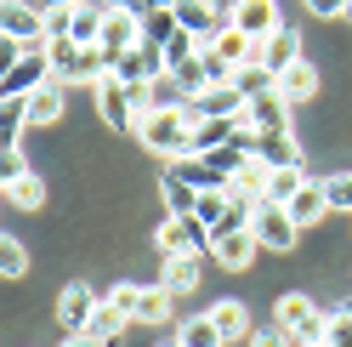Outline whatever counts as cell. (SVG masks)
<instances>
[{
	"label": "cell",
	"instance_id": "cell-27",
	"mask_svg": "<svg viewBox=\"0 0 352 347\" xmlns=\"http://www.w3.org/2000/svg\"><path fill=\"white\" fill-rule=\"evenodd\" d=\"M176 34H182L176 12H165V6H148V12H142V40H148V46H170Z\"/></svg>",
	"mask_w": 352,
	"mask_h": 347
},
{
	"label": "cell",
	"instance_id": "cell-23",
	"mask_svg": "<svg viewBox=\"0 0 352 347\" xmlns=\"http://www.w3.org/2000/svg\"><path fill=\"white\" fill-rule=\"evenodd\" d=\"M239 137H245L239 120H205V125H193V148H188V154H216V148H228Z\"/></svg>",
	"mask_w": 352,
	"mask_h": 347
},
{
	"label": "cell",
	"instance_id": "cell-44",
	"mask_svg": "<svg viewBox=\"0 0 352 347\" xmlns=\"http://www.w3.org/2000/svg\"><path fill=\"white\" fill-rule=\"evenodd\" d=\"M313 347H329V341H313Z\"/></svg>",
	"mask_w": 352,
	"mask_h": 347
},
{
	"label": "cell",
	"instance_id": "cell-22",
	"mask_svg": "<svg viewBox=\"0 0 352 347\" xmlns=\"http://www.w3.org/2000/svg\"><path fill=\"white\" fill-rule=\"evenodd\" d=\"M210 52H216V57H222V63H228V69H245V63H256V40H250L245 29H239V23H228L222 34H216V40H210Z\"/></svg>",
	"mask_w": 352,
	"mask_h": 347
},
{
	"label": "cell",
	"instance_id": "cell-7",
	"mask_svg": "<svg viewBox=\"0 0 352 347\" xmlns=\"http://www.w3.org/2000/svg\"><path fill=\"white\" fill-rule=\"evenodd\" d=\"M97 114L108 120V132H120V137H137L142 132V114H137V97L125 92V85L108 74L102 85H97Z\"/></svg>",
	"mask_w": 352,
	"mask_h": 347
},
{
	"label": "cell",
	"instance_id": "cell-2",
	"mask_svg": "<svg viewBox=\"0 0 352 347\" xmlns=\"http://www.w3.org/2000/svg\"><path fill=\"white\" fill-rule=\"evenodd\" d=\"M137 143L148 148V154H160V160L170 165V160H182L188 148H193V125H188L182 114H153V108H148V114H142Z\"/></svg>",
	"mask_w": 352,
	"mask_h": 347
},
{
	"label": "cell",
	"instance_id": "cell-12",
	"mask_svg": "<svg viewBox=\"0 0 352 347\" xmlns=\"http://www.w3.org/2000/svg\"><path fill=\"white\" fill-rule=\"evenodd\" d=\"M307 52H301V34H296V23H284L278 34H267V40H256V63H261V69H267L273 80L284 74V69H290V63H301Z\"/></svg>",
	"mask_w": 352,
	"mask_h": 347
},
{
	"label": "cell",
	"instance_id": "cell-38",
	"mask_svg": "<svg viewBox=\"0 0 352 347\" xmlns=\"http://www.w3.org/2000/svg\"><path fill=\"white\" fill-rule=\"evenodd\" d=\"M313 17H346V0H301Z\"/></svg>",
	"mask_w": 352,
	"mask_h": 347
},
{
	"label": "cell",
	"instance_id": "cell-13",
	"mask_svg": "<svg viewBox=\"0 0 352 347\" xmlns=\"http://www.w3.org/2000/svg\"><path fill=\"white\" fill-rule=\"evenodd\" d=\"M245 148H250L261 165H273V171L301 165V143H296V132H250V137H245Z\"/></svg>",
	"mask_w": 352,
	"mask_h": 347
},
{
	"label": "cell",
	"instance_id": "cell-40",
	"mask_svg": "<svg viewBox=\"0 0 352 347\" xmlns=\"http://www.w3.org/2000/svg\"><path fill=\"white\" fill-rule=\"evenodd\" d=\"M63 347H108V341L91 336V330H80V336H63Z\"/></svg>",
	"mask_w": 352,
	"mask_h": 347
},
{
	"label": "cell",
	"instance_id": "cell-3",
	"mask_svg": "<svg viewBox=\"0 0 352 347\" xmlns=\"http://www.w3.org/2000/svg\"><path fill=\"white\" fill-rule=\"evenodd\" d=\"M0 34H6L12 46H23V52L52 46V34H46V12L29 6V0H0Z\"/></svg>",
	"mask_w": 352,
	"mask_h": 347
},
{
	"label": "cell",
	"instance_id": "cell-33",
	"mask_svg": "<svg viewBox=\"0 0 352 347\" xmlns=\"http://www.w3.org/2000/svg\"><path fill=\"white\" fill-rule=\"evenodd\" d=\"M69 40H80V46H102V12L80 6V12H74V34H69Z\"/></svg>",
	"mask_w": 352,
	"mask_h": 347
},
{
	"label": "cell",
	"instance_id": "cell-31",
	"mask_svg": "<svg viewBox=\"0 0 352 347\" xmlns=\"http://www.w3.org/2000/svg\"><path fill=\"white\" fill-rule=\"evenodd\" d=\"M233 85H239V92H245V103H250V97H261V92H273L278 80L261 69V63H245V69H233Z\"/></svg>",
	"mask_w": 352,
	"mask_h": 347
},
{
	"label": "cell",
	"instance_id": "cell-21",
	"mask_svg": "<svg viewBox=\"0 0 352 347\" xmlns=\"http://www.w3.org/2000/svg\"><path fill=\"white\" fill-rule=\"evenodd\" d=\"M23 103H29V125H57L63 108H69V85L52 80V85H40L34 97H23Z\"/></svg>",
	"mask_w": 352,
	"mask_h": 347
},
{
	"label": "cell",
	"instance_id": "cell-9",
	"mask_svg": "<svg viewBox=\"0 0 352 347\" xmlns=\"http://www.w3.org/2000/svg\"><path fill=\"white\" fill-rule=\"evenodd\" d=\"M57 74H52V52L46 46H34V52H23L6 69V97H34L40 85H52Z\"/></svg>",
	"mask_w": 352,
	"mask_h": 347
},
{
	"label": "cell",
	"instance_id": "cell-42",
	"mask_svg": "<svg viewBox=\"0 0 352 347\" xmlns=\"http://www.w3.org/2000/svg\"><path fill=\"white\" fill-rule=\"evenodd\" d=\"M210 6H216V17H228V23H233V12L245 6V0H210Z\"/></svg>",
	"mask_w": 352,
	"mask_h": 347
},
{
	"label": "cell",
	"instance_id": "cell-8",
	"mask_svg": "<svg viewBox=\"0 0 352 347\" xmlns=\"http://www.w3.org/2000/svg\"><path fill=\"white\" fill-rule=\"evenodd\" d=\"M102 308V296L85 285V279H74V285H63L57 296V324H63V336H80V330H91V319Z\"/></svg>",
	"mask_w": 352,
	"mask_h": 347
},
{
	"label": "cell",
	"instance_id": "cell-35",
	"mask_svg": "<svg viewBox=\"0 0 352 347\" xmlns=\"http://www.w3.org/2000/svg\"><path fill=\"white\" fill-rule=\"evenodd\" d=\"M324 193H329V205H336V211H346V216H352V171L329 177V182H324Z\"/></svg>",
	"mask_w": 352,
	"mask_h": 347
},
{
	"label": "cell",
	"instance_id": "cell-19",
	"mask_svg": "<svg viewBox=\"0 0 352 347\" xmlns=\"http://www.w3.org/2000/svg\"><path fill=\"white\" fill-rule=\"evenodd\" d=\"M165 171H170V177H182L188 188H199V193H210V188H228V177H222V171H216L205 154H182V160H170Z\"/></svg>",
	"mask_w": 352,
	"mask_h": 347
},
{
	"label": "cell",
	"instance_id": "cell-34",
	"mask_svg": "<svg viewBox=\"0 0 352 347\" xmlns=\"http://www.w3.org/2000/svg\"><path fill=\"white\" fill-rule=\"evenodd\" d=\"M329 347H352V302H341V308H329Z\"/></svg>",
	"mask_w": 352,
	"mask_h": 347
},
{
	"label": "cell",
	"instance_id": "cell-26",
	"mask_svg": "<svg viewBox=\"0 0 352 347\" xmlns=\"http://www.w3.org/2000/svg\"><path fill=\"white\" fill-rule=\"evenodd\" d=\"M176 341H182V347H228L210 313H193V319H182V324H176Z\"/></svg>",
	"mask_w": 352,
	"mask_h": 347
},
{
	"label": "cell",
	"instance_id": "cell-41",
	"mask_svg": "<svg viewBox=\"0 0 352 347\" xmlns=\"http://www.w3.org/2000/svg\"><path fill=\"white\" fill-rule=\"evenodd\" d=\"M40 12H69V6H85V0H34Z\"/></svg>",
	"mask_w": 352,
	"mask_h": 347
},
{
	"label": "cell",
	"instance_id": "cell-6",
	"mask_svg": "<svg viewBox=\"0 0 352 347\" xmlns=\"http://www.w3.org/2000/svg\"><path fill=\"white\" fill-rule=\"evenodd\" d=\"M160 74H170V63H165V46H148V40H142L137 52H125V57L114 63V80L125 85V92H148V85L160 80Z\"/></svg>",
	"mask_w": 352,
	"mask_h": 347
},
{
	"label": "cell",
	"instance_id": "cell-14",
	"mask_svg": "<svg viewBox=\"0 0 352 347\" xmlns=\"http://www.w3.org/2000/svg\"><path fill=\"white\" fill-rule=\"evenodd\" d=\"M256 251H261V245H256L250 228H228V233H216V251H210V256H216V268L245 273V268L256 262Z\"/></svg>",
	"mask_w": 352,
	"mask_h": 347
},
{
	"label": "cell",
	"instance_id": "cell-16",
	"mask_svg": "<svg viewBox=\"0 0 352 347\" xmlns=\"http://www.w3.org/2000/svg\"><path fill=\"white\" fill-rule=\"evenodd\" d=\"M233 23L245 29L250 40H267V34L284 29V17H278V0H245V6L233 12Z\"/></svg>",
	"mask_w": 352,
	"mask_h": 347
},
{
	"label": "cell",
	"instance_id": "cell-4",
	"mask_svg": "<svg viewBox=\"0 0 352 347\" xmlns=\"http://www.w3.org/2000/svg\"><path fill=\"white\" fill-rule=\"evenodd\" d=\"M153 245H160V256H210L216 233H205L193 216H165V222L153 228Z\"/></svg>",
	"mask_w": 352,
	"mask_h": 347
},
{
	"label": "cell",
	"instance_id": "cell-20",
	"mask_svg": "<svg viewBox=\"0 0 352 347\" xmlns=\"http://www.w3.org/2000/svg\"><path fill=\"white\" fill-rule=\"evenodd\" d=\"M278 97L290 103V108H296V103H313V97H318V69H313L307 57H301V63H290V69L278 74Z\"/></svg>",
	"mask_w": 352,
	"mask_h": 347
},
{
	"label": "cell",
	"instance_id": "cell-29",
	"mask_svg": "<svg viewBox=\"0 0 352 347\" xmlns=\"http://www.w3.org/2000/svg\"><path fill=\"white\" fill-rule=\"evenodd\" d=\"M301 188H307V171H301V165H284V171H273V177H267V200L290 205Z\"/></svg>",
	"mask_w": 352,
	"mask_h": 347
},
{
	"label": "cell",
	"instance_id": "cell-30",
	"mask_svg": "<svg viewBox=\"0 0 352 347\" xmlns=\"http://www.w3.org/2000/svg\"><path fill=\"white\" fill-rule=\"evenodd\" d=\"M0 273H6V279H23V273H29V245L17 240V233L0 240Z\"/></svg>",
	"mask_w": 352,
	"mask_h": 347
},
{
	"label": "cell",
	"instance_id": "cell-32",
	"mask_svg": "<svg viewBox=\"0 0 352 347\" xmlns=\"http://www.w3.org/2000/svg\"><path fill=\"white\" fill-rule=\"evenodd\" d=\"M125 324H131V313H125V308H114V302L102 296V308H97V319H91V336H102V341H114V336L125 330Z\"/></svg>",
	"mask_w": 352,
	"mask_h": 347
},
{
	"label": "cell",
	"instance_id": "cell-1",
	"mask_svg": "<svg viewBox=\"0 0 352 347\" xmlns=\"http://www.w3.org/2000/svg\"><path fill=\"white\" fill-rule=\"evenodd\" d=\"M273 324H278L284 336L324 341L329 336V308H318V296H307V291H284L278 308H273Z\"/></svg>",
	"mask_w": 352,
	"mask_h": 347
},
{
	"label": "cell",
	"instance_id": "cell-5",
	"mask_svg": "<svg viewBox=\"0 0 352 347\" xmlns=\"http://www.w3.org/2000/svg\"><path fill=\"white\" fill-rule=\"evenodd\" d=\"M250 233H256V245L261 251H296V240H301V228L290 222V211H284L278 200H256V211H250Z\"/></svg>",
	"mask_w": 352,
	"mask_h": 347
},
{
	"label": "cell",
	"instance_id": "cell-43",
	"mask_svg": "<svg viewBox=\"0 0 352 347\" xmlns=\"http://www.w3.org/2000/svg\"><path fill=\"white\" fill-rule=\"evenodd\" d=\"M160 347H182V341H160Z\"/></svg>",
	"mask_w": 352,
	"mask_h": 347
},
{
	"label": "cell",
	"instance_id": "cell-11",
	"mask_svg": "<svg viewBox=\"0 0 352 347\" xmlns=\"http://www.w3.org/2000/svg\"><path fill=\"white\" fill-rule=\"evenodd\" d=\"M239 125H245V137L250 132H290V103L278 97V85L273 92H261L245 103V114H239Z\"/></svg>",
	"mask_w": 352,
	"mask_h": 347
},
{
	"label": "cell",
	"instance_id": "cell-15",
	"mask_svg": "<svg viewBox=\"0 0 352 347\" xmlns=\"http://www.w3.org/2000/svg\"><path fill=\"white\" fill-rule=\"evenodd\" d=\"M284 211H290V222H296V228L307 233V228H318V222H324V216L336 211V205H329V193H324V182H313V177H307V188H301V193H296V200L284 205Z\"/></svg>",
	"mask_w": 352,
	"mask_h": 347
},
{
	"label": "cell",
	"instance_id": "cell-39",
	"mask_svg": "<svg viewBox=\"0 0 352 347\" xmlns=\"http://www.w3.org/2000/svg\"><path fill=\"white\" fill-rule=\"evenodd\" d=\"M250 347H296V341H290V336H284L278 324H273V330H256V336H250Z\"/></svg>",
	"mask_w": 352,
	"mask_h": 347
},
{
	"label": "cell",
	"instance_id": "cell-36",
	"mask_svg": "<svg viewBox=\"0 0 352 347\" xmlns=\"http://www.w3.org/2000/svg\"><path fill=\"white\" fill-rule=\"evenodd\" d=\"M188 57H199V40H193V34L182 29V34H176V40H170V46H165V63H170V69H182V63H188Z\"/></svg>",
	"mask_w": 352,
	"mask_h": 347
},
{
	"label": "cell",
	"instance_id": "cell-37",
	"mask_svg": "<svg viewBox=\"0 0 352 347\" xmlns=\"http://www.w3.org/2000/svg\"><path fill=\"white\" fill-rule=\"evenodd\" d=\"M108 302H114V308H125L131 319H137V285H131V279H120V285L108 291Z\"/></svg>",
	"mask_w": 352,
	"mask_h": 347
},
{
	"label": "cell",
	"instance_id": "cell-17",
	"mask_svg": "<svg viewBox=\"0 0 352 347\" xmlns=\"http://www.w3.org/2000/svg\"><path fill=\"white\" fill-rule=\"evenodd\" d=\"M0 193H6L12 211H40L46 205V182H40V171H17V177H0Z\"/></svg>",
	"mask_w": 352,
	"mask_h": 347
},
{
	"label": "cell",
	"instance_id": "cell-28",
	"mask_svg": "<svg viewBox=\"0 0 352 347\" xmlns=\"http://www.w3.org/2000/svg\"><path fill=\"white\" fill-rule=\"evenodd\" d=\"M160 200H165L170 216H193V205H199V188H188L182 177H170V171H165V177H160Z\"/></svg>",
	"mask_w": 352,
	"mask_h": 347
},
{
	"label": "cell",
	"instance_id": "cell-18",
	"mask_svg": "<svg viewBox=\"0 0 352 347\" xmlns=\"http://www.w3.org/2000/svg\"><path fill=\"white\" fill-rule=\"evenodd\" d=\"M199 273H205V256H165L160 285L170 296H193V291H199Z\"/></svg>",
	"mask_w": 352,
	"mask_h": 347
},
{
	"label": "cell",
	"instance_id": "cell-25",
	"mask_svg": "<svg viewBox=\"0 0 352 347\" xmlns=\"http://www.w3.org/2000/svg\"><path fill=\"white\" fill-rule=\"evenodd\" d=\"M176 308V296L165 285H137V324H165Z\"/></svg>",
	"mask_w": 352,
	"mask_h": 347
},
{
	"label": "cell",
	"instance_id": "cell-24",
	"mask_svg": "<svg viewBox=\"0 0 352 347\" xmlns=\"http://www.w3.org/2000/svg\"><path fill=\"white\" fill-rule=\"evenodd\" d=\"M210 319H216V330H222V341H250V336H256V330H250V308H245V302H216Z\"/></svg>",
	"mask_w": 352,
	"mask_h": 347
},
{
	"label": "cell",
	"instance_id": "cell-10",
	"mask_svg": "<svg viewBox=\"0 0 352 347\" xmlns=\"http://www.w3.org/2000/svg\"><path fill=\"white\" fill-rule=\"evenodd\" d=\"M137 46H142V17L125 12V6L102 12V52H108V63H120L125 52H137Z\"/></svg>",
	"mask_w": 352,
	"mask_h": 347
}]
</instances>
